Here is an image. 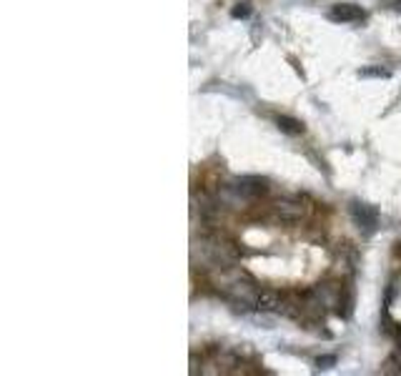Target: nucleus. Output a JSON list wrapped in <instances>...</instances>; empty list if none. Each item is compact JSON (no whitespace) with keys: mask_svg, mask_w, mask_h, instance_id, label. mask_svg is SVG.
<instances>
[{"mask_svg":"<svg viewBox=\"0 0 401 376\" xmlns=\"http://www.w3.org/2000/svg\"><path fill=\"white\" fill-rule=\"evenodd\" d=\"M349 213L351 218H354V224L359 226L366 236L376 231V226H379V208H376V206L364 204V201H351Z\"/></svg>","mask_w":401,"mask_h":376,"instance_id":"f257e3e1","label":"nucleus"},{"mask_svg":"<svg viewBox=\"0 0 401 376\" xmlns=\"http://www.w3.org/2000/svg\"><path fill=\"white\" fill-rule=\"evenodd\" d=\"M329 20H334V23H362V20H366V10L362 6H354V3H339L329 10Z\"/></svg>","mask_w":401,"mask_h":376,"instance_id":"f03ea898","label":"nucleus"},{"mask_svg":"<svg viewBox=\"0 0 401 376\" xmlns=\"http://www.w3.org/2000/svg\"><path fill=\"white\" fill-rule=\"evenodd\" d=\"M283 301L278 294H274V291H261L256 296V309L261 311H281L283 309Z\"/></svg>","mask_w":401,"mask_h":376,"instance_id":"7ed1b4c3","label":"nucleus"},{"mask_svg":"<svg viewBox=\"0 0 401 376\" xmlns=\"http://www.w3.org/2000/svg\"><path fill=\"white\" fill-rule=\"evenodd\" d=\"M278 128H281L283 133H291V136H298V133H303V123L296 118H289V116H278L276 118Z\"/></svg>","mask_w":401,"mask_h":376,"instance_id":"20e7f679","label":"nucleus"},{"mask_svg":"<svg viewBox=\"0 0 401 376\" xmlns=\"http://www.w3.org/2000/svg\"><path fill=\"white\" fill-rule=\"evenodd\" d=\"M359 78H391V73L382 66H374V68H362L359 71Z\"/></svg>","mask_w":401,"mask_h":376,"instance_id":"39448f33","label":"nucleus"},{"mask_svg":"<svg viewBox=\"0 0 401 376\" xmlns=\"http://www.w3.org/2000/svg\"><path fill=\"white\" fill-rule=\"evenodd\" d=\"M231 15H233V18H249L251 15V3H238L236 8H233V10H231Z\"/></svg>","mask_w":401,"mask_h":376,"instance_id":"423d86ee","label":"nucleus"},{"mask_svg":"<svg viewBox=\"0 0 401 376\" xmlns=\"http://www.w3.org/2000/svg\"><path fill=\"white\" fill-rule=\"evenodd\" d=\"M319 369H331V366H334L336 364V357H319Z\"/></svg>","mask_w":401,"mask_h":376,"instance_id":"0eeeda50","label":"nucleus"},{"mask_svg":"<svg viewBox=\"0 0 401 376\" xmlns=\"http://www.w3.org/2000/svg\"><path fill=\"white\" fill-rule=\"evenodd\" d=\"M396 10H401V0H399V3H396Z\"/></svg>","mask_w":401,"mask_h":376,"instance_id":"6e6552de","label":"nucleus"}]
</instances>
